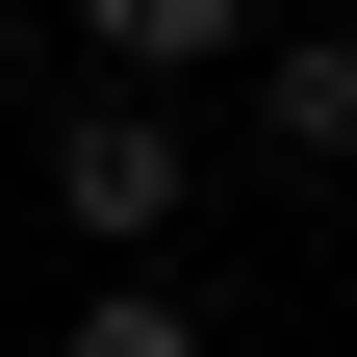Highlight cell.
Wrapping results in <instances>:
<instances>
[{
    "label": "cell",
    "instance_id": "2",
    "mask_svg": "<svg viewBox=\"0 0 357 357\" xmlns=\"http://www.w3.org/2000/svg\"><path fill=\"white\" fill-rule=\"evenodd\" d=\"M230 77H255V153H306V178L357 153V26H255Z\"/></svg>",
    "mask_w": 357,
    "mask_h": 357
},
{
    "label": "cell",
    "instance_id": "3",
    "mask_svg": "<svg viewBox=\"0 0 357 357\" xmlns=\"http://www.w3.org/2000/svg\"><path fill=\"white\" fill-rule=\"evenodd\" d=\"M77 52H102V77H230L255 0H77Z\"/></svg>",
    "mask_w": 357,
    "mask_h": 357
},
{
    "label": "cell",
    "instance_id": "4",
    "mask_svg": "<svg viewBox=\"0 0 357 357\" xmlns=\"http://www.w3.org/2000/svg\"><path fill=\"white\" fill-rule=\"evenodd\" d=\"M52 357H204V306H178L153 255H102V281H77V332H52Z\"/></svg>",
    "mask_w": 357,
    "mask_h": 357
},
{
    "label": "cell",
    "instance_id": "1",
    "mask_svg": "<svg viewBox=\"0 0 357 357\" xmlns=\"http://www.w3.org/2000/svg\"><path fill=\"white\" fill-rule=\"evenodd\" d=\"M178 204H204V153H178V102H153V77H102V102L52 128V230H77V255H153Z\"/></svg>",
    "mask_w": 357,
    "mask_h": 357
}]
</instances>
